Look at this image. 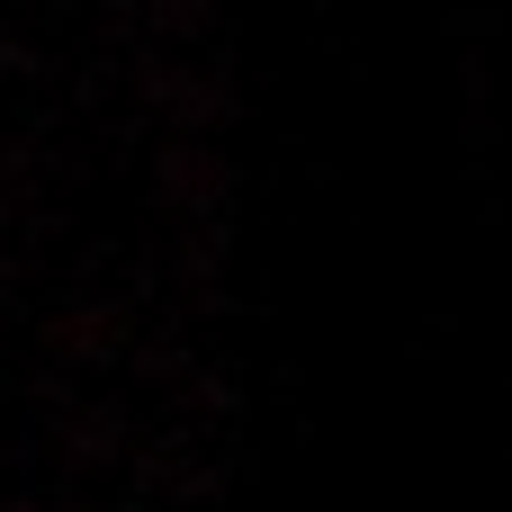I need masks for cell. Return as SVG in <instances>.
<instances>
[{
  "label": "cell",
  "instance_id": "6da1fadb",
  "mask_svg": "<svg viewBox=\"0 0 512 512\" xmlns=\"http://www.w3.org/2000/svg\"><path fill=\"white\" fill-rule=\"evenodd\" d=\"M162 207H180V216H207L216 198H225V153L216 144H198V135H180V144H162Z\"/></svg>",
  "mask_w": 512,
  "mask_h": 512
},
{
  "label": "cell",
  "instance_id": "7a4b0ae2",
  "mask_svg": "<svg viewBox=\"0 0 512 512\" xmlns=\"http://www.w3.org/2000/svg\"><path fill=\"white\" fill-rule=\"evenodd\" d=\"M45 351H54V360H108V351H117V315H108V306H72V315L45 324Z\"/></svg>",
  "mask_w": 512,
  "mask_h": 512
},
{
  "label": "cell",
  "instance_id": "3957f363",
  "mask_svg": "<svg viewBox=\"0 0 512 512\" xmlns=\"http://www.w3.org/2000/svg\"><path fill=\"white\" fill-rule=\"evenodd\" d=\"M144 18H153V36H189L216 18V0H144Z\"/></svg>",
  "mask_w": 512,
  "mask_h": 512
}]
</instances>
